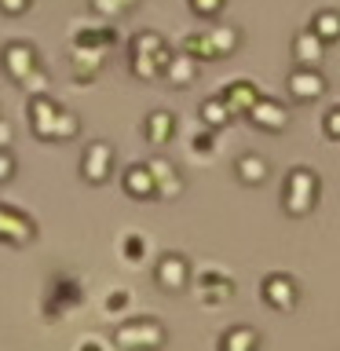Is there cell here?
<instances>
[{"label":"cell","mask_w":340,"mask_h":351,"mask_svg":"<svg viewBox=\"0 0 340 351\" xmlns=\"http://www.w3.org/2000/svg\"><path fill=\"white\" fill-rule=\"evenodd\" d=\"M315 191H318V180H315V172H307V169H296V172L289 176V186H285V208H289L293 216L307 213V208L315 205Z\"/></svg>","instance_id":"cell-1"},{"label":"cell","mask_w":340,"mask_h":351,"mask_svg":"<svg viewBox=\"0 0 340 351\" xmlns=\"http://www.w3.org/2000/svg\"><path fill=\"white\" fill-rule=\"evenodd\" d=\"M289 92L307 103V99H318V95L326 92V81H322V77H318L315 70H304V66H300V70L289 77Z\"/></svg>","instance_id":"cell-2"},{"label":"cell","mask_w":340,"mask_h":351,"mask_svg":"<svg viewBox=\"0 0 340 351\" xmlns=\"http://www.w3.org/2000/svg\"><path fill=\"white\" fill-rule=\"evenodd\" d=\"M293 55H296V62H300L304 70H311V66L322 62V40H318L311 29H304L300 37H296V44H293Z\"/></svg>","instance_id":"cell-3"},{"label":"cell","mask_w":340,"mask_h":351,"mask_svg":"<svg viewBox=\"0 0 340 351\" xmlns=\"http://www.w3.org/2000/svg\"><path fill=\"white\" fill-rule=\"evenodd\" d=\"M263 293H267V304L274 307H289L296 304V289H293V282L289 278H282V274H274V278H267V285H263Z\"/></svg>","instance_id":"cell-4"},{"label":"cell","mask_w":340,"mask_h":351,"mask_svg":"<svg viewBox=\"0 0 340 351\" xmlns=\"http://www.w3.org/2000/svg\"><path fill=\"white\" fill-rule=\"evenodd\" d=\"M285 110L278 106V103H260V106H252V121H256L260 128H271V132H278V128H285Z\"/></svg>","instance_id":"cell-5"},{"label":"cell","mask_w":340,"mask_h":351,"mask_svg":"<svg viewBox=\"0 0 340 351\" xmlns=\"http://www.w3.org/2000/svg\"><path fill=\"white\" fill-rule=\"evenodd\" d=\"M311 33H315L322 44H326V40H337V37H340V15H337V11H322V15L315 19Z\"/></svg>","instance_id":"cell-6"},{"label":"cell","mask_w":340,"mask_h":351,"mask_svg":"<svg viewBox=\"0 0 340 351\" xmlns=\"http://www.w3.org/2000/svg\"><path fill=\"white\" fill-rule=\"evenodd\" d=\"M238 172H241V180H245V183H260L263 172H267V165H263V158H241Z\"/></svg>","instance_id":"cell-7"},{"label":"cell","mask_w":340,"mask_h":351,"mask_svg":"<svg viewBox=\"0 0 340 351\" xmlns=\"http://www.w3.org/2000/svg\"><path fill=\"white\" fill-rule=\"evenodd\" d=\"M183 274H186V267H183V260H175V256H169L161 263V282H169V285H180L183 282Z\"/></svg>","instance_id":"cell-8"},{"label":"cell","mask_w":340,"mask_h":351,"mask_svg":"<svg viewBox=\"0 0 340 351\" xmlns=\"http://www.w3.org/2000/svg\"><path fill=\"white\" fill-rule=\"evenodd\" d=\"M326 136L329 139H340V106L326 114Z\"/></svg>","instance_id":"cell-9"},{"label":"cell","mask_w":340,"mask_h":351,"mask_svg":"<svg viewBox=\"0 0 340 351\" xmlns=\"http://www.w3.org/2000/svg\"><path fill=\"white\" fill-rule=\"evenodd\" d=\"M219 4V0H197V8H202V11H212Z\"/></svg>","instance_id":"cell-10"}]
</instances>
